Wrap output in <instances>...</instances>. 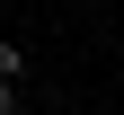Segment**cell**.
<instances>
[{
	"label": "cell",
	"mask_w": 124,
	"mask_h": 115,
	"mask_svg": "<svg viewBox=\"0 0 124 115\" xmlns=\"http://www.w3.org/2000/svg\"><path fill=\"white\" fill-rule=\"evenodd\" d=\"M0 89H27V44L0 36Z\"/></svg>",
	"instance_id": "1"
},
{
	"label": "cell",
	"mask_w": 124,
	"mask_h": 115,
	"mask_svg": "<svg viewBox=\"0 0 124 115\" xmlns=\"http://www.w3.org/2000/svg\"><path fill=\"white\" fill-rule=\"evenodd\" d=\"M0 115H27V89H0Z\"/></svg>",
	"instance_id": "2"
}]
</instances>
